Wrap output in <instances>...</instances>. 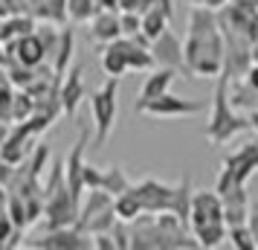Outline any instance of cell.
<instances>
[{
  "label": "cell",
  "instance_id": "obj_6",
  "mask_svg": "<svg viewBox=\"0 0 258 250\" xmlns=\"http://www.w3.org/2000/svg\"><path fill=\"white\" fill-rule=\"evenodd\" d=\"M203 111H206V102L174 96L168 90V93L151 99L148 105H142L137 114H148V117H157V119H174V117H195V114H203Z\"/></svg>",
  "mask_w": 258,
  "mask_h": 250
},
{
  "label": "cell",
  "instance_id": "obj_7",
  "mask_svg": "<svg viewBox=\"0 0 258 250\" xmlns=\"http://www.w3.org/2000/svg\"><path fill=\"white\" fill-rule=\"evenodd\" d=\"M221 221H226L223 195L218 189H195V195H191L188 230H198V227H206V224H221Z\"/></svg>",
  "mask_w": 258,
  "mask_h": 250
},
{
  "label": "cell",
  "instance_id": "obj_11",
  "mask_svg": "<svg viewBox=\"0 0 258 250\" xmlns=\"http://www.w3.org/2000/svg\"><path fill=\"white\" fill-rule=\"evenodd\" d=\"M122 35H125V32H122V15L110 12V9H102V12L87 24V38H90L93 44H99V47H105V44H110V41H116V38H122Z\"/></svg>",
  "mask_w": 258,
  "mask_h": 250
},
{
  "label": "cell",
  "instance_id": "obj_27",
  "mask_svg": "<svg viewBox=\"0 0 258 250\" xmlns=\"http://www.w3.org/2000/svg\"><path fill=\"white\" fill-rule=\"evenodd\" d=\"M99 3V9H110V12H119L122 6H119V0H96Z\"/></svg>",
  "mask_w": 258,
  "mask_h": 250
},
{
  "label": "cell",
  "instance_id": "obj_2",
  "mask_svg": "<svg viewBox=\"0 0 258 250\" xmlns=\"http://www.w3.org/2000/svg\"><path fill=\"white\" fill-rule=\"evenodd\" d=\"M241 131H249V117L241 114L229 99V79L218 76V87H215V99H212V117L203 128V137L212 145H223Z\"/></svg>",
  "mask_w": 258,
  "mask_h": 250
},
{
  "label": "cell",
  "instance_id": "obj_1",
  "mask_svg": "<svg viewBox=\"0 0 258 250\" xmlns=\"http://www.w3.org/2000/svg\"><path fill=\"white\" fill-rule=\"evenodd\" d=\"M186 49V76L188 79H212L223 73V38L221 18L209 6H195L188 12V32L183 41Z\"/></svg>",
  "mask_w": 258,
  "mask_h": 250
},
{
  "label": "cell",
  "instance_id": "obj_13",
  "mask_svg": "<svg viewBox=\"0 0 258 250\" xmlns=\"http://www.w3.org/2000/svg\"><path fill=\"white\" fill-rule=\"evenodd\" d=\"M9 49L15 53L12 56L15 64H26V67H41L44 59L49 56L47 47H44V41L38 38V32H26V35H21L18 41L9 44Z\"/></svg>",
  "mask_w": 258,
  "mask_h": 250
},
{
  "label": "cell",
  "instance_id": "obj_19",
  "mask_svg": "<svg viewBox=\"0 0 258 250\" xmlns=\"http://www.w3.org/2000/svg\"><path fill=\"white\" fill-rule=\"evenodd\" d=\"M102 12L96 0H67V21L73 24H90Z\"/></svg>",
  "mask_w": 258,
  "mask_h": 250
},
{
  "label": "cell",
  "instance_id": "obj_20",
  "mask_svg": "<svg viewBox=\"0 0 258 250\" xmlns=\"http://www.w3.org/2000/svg\"><path fill=\"white\" fill-rule=\"evenodd\" d=\"M102 189H107L113 198L131 189V178L125 175L122 166H105V178H102Z\"/></svg>",
  "mask_w": 258,
  "mask_h": 250
},
{
  "label": "cell",
  "instance_id": "obj_16",
  "mask_svg": "<svg viewBox=\"0 0 258 250\" xmlns=\"http://www.w3.org/2000/svg\"><path fill=\"white\" fill-rule=\"evenodd\" d=\"M249 195H246L244 186H235L223 195V213H226V224L229 227H238V224H246L249 221Z\"/></svg>",
  "mask_w": 258,
  "mask_h": 250
},
{
  "label": "cell",
  "instance_id": "obj_18",
  "mask_svg": "<svg viewBox=\"0 0 258 250\" xmlns=\"http://www.w3.org/2000/svg\"><path fill=\"white\" fill-rule=\"evenodd\" d=\"M168 21H171V18H168L160 6L145 9V12H142V35H148L151 41L154 38H160L165 29H168Z\"/></svg>",
  "mask_w": 258,
  "mask_h": 250
},
{
  "label": "cell",
  "instance_id": "obj_21",
  "mask_svg": "<svg viewBox=\"0 0 258 250\" xmlns=\"http://www.w3.org/2000/svg\"><path fill=\"white\" fill-rule=\"evenodd\" d=\"M73 59V29H61V44L58 49H55V64H52V70H55V76H67V64H70Z\"/></svg>",
  "mask_w": 258,
  "mask_h": 250
},
{
  "label": "cell",
  "instance_id": "obj_15",
  "mask_svg": "<svg viewBox=\"0 0 258 250\" xmlns=\"http://www.w3.org/2000/svg\"><path fill=\"white\" fill-rule=\"evenodd\" d=\"M102 70L107 76H128L131 73V64H128V35L116 38V41H110L102 47Z\"/></svg>",
  "mask_w": 258,
  "mask_h": 250
},
{
  "label": "cell",
  "instance_id": "obj_12",
  "mask_svg": "<svg viewBox=\"0 0 258 250\" xmlns=\"http://www.w3.org/2000/svg\"><path fill=\"white\" fill-rule=\"evenodd\" d=\"M174 79H177V70H171V67H154L151 76L142 82V90H140V96H137V102H134V114H137L142 105H148L151 99L168 93L171 84H174Z\"/></svg>",
  "mask_w": 258,
  "mask_h": 250
},
{
  "label": "cell",
  "instance_id": "obj_26",
  "mask_svg": "<svg viewBox=\"0 0 258 250\" xmlns=\"http://www.w3.org/2000/svg\"><path fill=\"white\" fill-rule=\"evenodd\" d=\"M93 247H99V250H119L113 233H96L93 236Z\"/></svg>",
  "mask_w": 258,
  "mask_h": 250
},
{
  "label": "cell",
  "instance_id": "obj_10",
  "mask_svg": "<svg viewBox=\"0 0 258 250\" xmlns=\"http://www.w3.org/2000/svg\"><path fill=\"white\" fill-rule=\"evenodd\" d=\"M151 53L157 59V67H171L177 73H186V49H183V41L171 29H165L160 38H154Z\"/></svg>",
  "mask_w": 258,
  "mask_h": 250
},
{
  "label": "cell",
  "instance_id": "obj_4",
  "mask_svg": "<svg viewBox=\"0 0 258 250\" xmlns=\"http://www.w3.org/2000/svg\"><path fill=\"white\" fill-rule=\"evenodd\" d=\"M255 172H258V140H252V143L238 145L235 152H229L221 160V172H218V186L215 189L221 195H226L235 186H246V180Z\"/></svg>",
  "mask_w": 258,
  "mask_h": 250
},
{
  "label": "cell",
  "instance_id": "obj_28",
  "mask_svg": "<svg viewBox=\"0 0 258 250\" xmlns=\"http://www.w3.org/2000/svg\"><path fill=\"white\" fill-rule=\"evenodd\" d=\"M246 117H249V128H252V131L258 134V108H252V111H249Z\"/></svg>",
  "mask_w": 258,
  "mask_h": 250
},
{
  "label": "cell",
  "instance_id": "obj_9",
  "mask_svg": "<svg viewBox=\"0 0 258 250\" xmlns=\"http://www.w3.org/2000/svg\"><path fill=\"white\" fill-rule=\"evenodd\" d=\"M87 143H90V125H82L76 145L70 148V155L64 157L67 186H70V192L79 198V204H82V195H84V166H87V160H84V148H87Z\"/></svg>",
  "mask_w": 258,
  "mask_h": 250
},
{
  "label": "cell",
  "instance_id": "obj_24",
  "mask_svg": "<svg viewBox=\"0 0 258 250\" xmlns=\"http://www.w3.org/2000/svg\"><path fill=\"white\" fill-rule=\"evenodd\" d=\"M47 160H49V145L47 143L35 145V157L29 160V172H32L35 178H41V172H44V166H47Z\"/></svg>",
  "mask_w": 258,
  "mask_h": 250
},
{
  "label": "cell",
  "instance_id": "obj_3",
  "mask_svg": "<svg viewBox=\"0 0 258 250\" xmlns=\"http://www.w3.org/2000/svg\"><path fill=\"white\" fill-rule=\"evenodd\" d=\"M119 79L110 76L99 90L90 93V117H93V148H105L107 137L113 134V125H116L119 117Z\"/></svg>",
  "mask_w": 258,
  "mask_h": 250
},
{
  "label": "cell",
  "instance_id": "obj_8",
  "mask_svg": "<svg viewBox=\"0 0 258 250\" xmlns=\"http://www.w3.org/2000/svg\"><path fill=\"white\" fill-rule=\"evenodd\" d=\"M131 189L142 201L145 213H171L177 183H165V180H157V178H142Z\"/></svg>",
  "mask_w": 258,
  "mask_h": 250
},
{
  "label": "cell",
  "instance_id": "obj_14",
  "mask_svg": "<svg viewBox=\"0 0 258 250\" xmlns=\"http://www.w3.org/2000/svg\"><path fill=\"white\" fill-rule=\"evenodd\" d=\"M58 96H61V105H64V114H67V117H76L79 105L87 99V87H84L82 67H73V70L61 79Z\"/></svg>",
  "mask_w": 258,
  "mask_h": 250
},
{
  "label": "cell",
  "instance_id": "obj_17",
  "mask_svg": "<svg viewBox=\"0 0 258 250\" xmlns=\"http://www.w3.org/2000/svg\"><path fill=\"white\" fill-rule=\"evenodd\" d=\"M134 186V183H131ZM113 210H116V215L122 218V221H137L142 213H145V207H142V201L134 195V189H128V192H122V195H116L113 198Z\"/></svg>",
  "mask_w": 258,
  "mask_h": 250
},
{
  "label": "cell",
  "instance_id": "obj_5",
  "mask_svg": "<svg viewBox=\"0 0 258 250\" xmlns=\"http://www.w3.org/2000/svg\"><path fill=\"white\" fill-rule=\"evenodd\" d=\"M26 247L35 250H87L93 247V236L84 233L82 227H58V230H44L41 236H32Z\"/></svg>",
  "mask_w": 258,
  "mask_h": 250
},
{
  "label": "cell",
  "instance_id": "obj_22",
  "mask_svg": "<svg viewBox=\"0 0 258 250\" xmlns=\"http://www.w3.org/2000/svg\"><path fill=\"white\" fill-rule=\"evenodd\" d=\"M229 244L238 250H258V241L252 236L249 224H238V227H229Z\"/></svg>",
  "mask_w": 258,
  "mask_h": 250
},
{
  "label": "cell",
  "instance_id": "obj_25",
  "mask_svg": "<svg viewBox=\"0 0 258 250\" xmlns=\"http://www.w3.org/2000/svg\"><path fill=\"white\" fill-rule=\"evenodd\" d=\"M122 32L128 38L142 32V15L140 12H122Z\"/></svg>",
  "mask_w": 258,
  "mask_h": 250
},
{
  "label": "cell",
  "instance_id": "obj_23",
  "mask_svg": "<svg viewBox=\"0 0 258 250\" xmlns=\"http://www.w3.org/2000/svg\"><path fill=\"white\" fill-rule=\"evenodd\" d=\"M102 178H105V169L87 163V166H84V192L87 189H102Z\"/></svg>",
  "mask_w": 258,
  "mask_h": 250
}]
</instances>
